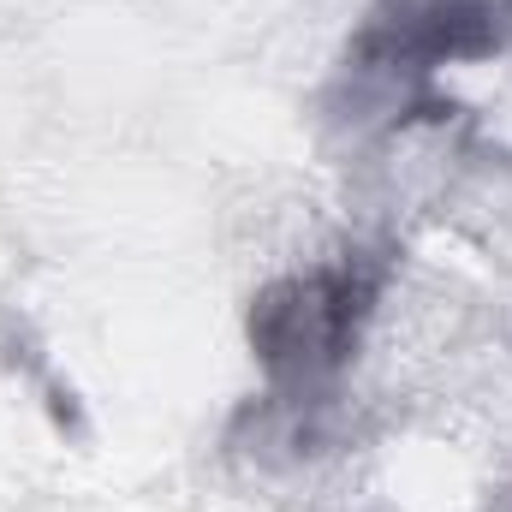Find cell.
<instances>
[{
	"label": "cell",
	"instance_id": "1",
	"mask_svg": "<svg viewBox=\"0 0 512 512\" xmlns=\"http://www.w3.org/2000/svg\"><path fill=\"white\" fill-rule=\"evenodd\" d=\"M387 292V256L346 251L310 274H286L251 298V358L274 393H316L352 358Z\"/></svg>",
	"mask_w": 512,
	"mask_h": 512
},
{
	"label": "cell",
	"instance_id": "2",
	"mask_svg": "<svg viewBox=\"0 0 512 512\" xmlns=\"http://www.w3.org/2000/svg\"><path fill=\"white\" fill-rule=\"evenodd\" d=\"M512 54V0H382L346 48L352 72L423 78L459 60Z\"/></svg>",
	"mask_w": 512,
	"mask_h": 512
}]
</instances>
